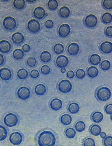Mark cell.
<instances>
[{
	"label": "cell",
	"instance_id": "obj_18",
	"mask_svg": "<svg viewBox=\"0 0 112 146\" xmlns=\"http://www.w3.org/2000/svg\"><path fill=\"white\" fill-rule=\"evenodd\" d=\"M50 107L54 111L59 110L63 106V102L62 100L58 98H54L51 100L50 103Z\"/></svg>",
	"mask_w": 112,
	"mask_h": 146
},
{
	"label": "cell",
	"instance_id": "obj_43",
	"mask_svg": "<svg viewBox=\"0 0 112 146\" xmlns=\"http://www.w3.org/2000/svg\"><path fill=\"white\" fill-rule=\"evenodd\" d=\"M103 142L105 146H112V136H107L103 139Z\"/></svg>",
	"mask_w": 112,
	"mask_h": 146
},
{
	"label": "cell",
	"instance_id": "obj_36",
	"mask_svg": "<svg viewBox=\"0 0 112 146\" xmlns=\"http://www.w3.org/2000/svg\"><path fill=\"white\" fill-rule=\"evenodd\" d=\"M65 134L66 137L69 139H73L75 137L76 135V131L73 128H67L65 131Z\"/></svg>",
	"mask_w": 112,
	"mask_h": 146
},
{
	"label": "cell",
	"instance_id": "obj_29",
	"mask_svg": "<svg viewBox=\"0 0 112 146\" xmlns=\"http://www.w3.org/2000/svg\"><path fill=\"white\" fill-rule=\"evenodd\" d=\"M24 52L22 50L17 49L15 50L13 52V57L16 60H20L24 57Z\"/></svg>",
	"mask_w": 112,
	"mask_h": 146
},
{
	"label": "cell",
	"instance_id": "obj_5",
	"mask_svg": "<svg viewBox=\"0 0 112 146\" xmlns=\"http://www.w3.org/2000/svg\"><path fill=\"white\" fill-rule=\"evenodd\" d=\"M58 88L60 92L63 94H67L71 91L72 84L68 80H63L59 83Z\"/></svg>",
	"mask_w": 112,
	"mask_h": 146
},
{
	"label": "cell",
	"instance_id": "obj_49",
	"mask_svg": "<svg viewBox=\"0 0 112 146\" xmlns=\"http://www.w3.org/2000/svg\"><path fill=\"white\" fill-rule=\"evenodd\" d=\"M67 78L69 79H72L75 76V73L72 71L70 70L66 74Z\"/></svg>",
	"mask_w": 112,
	"mask_h": 146
},
{
	"label": "cell",
	"instance_id": "obj_28",
	"mask_svg": "<svg viewBox=\"0 0 112 146\" xmlns=\"http://www.w3.org/2000/svg\"><path fill=\"white\" fill-rule=\"evenodd\" d=\"M80 110L79 105L76 103H71L68 105V110L72 114L78 113Z\"/></svg>",
	"mask_w": 112,
	"mask_h": 146
},
{
	"label": "cell",
	"instance_id": "obj_23",
	"mask_svg": "<svg viewBox=\"0 0 112 146\" xmlns=\"http://www.w3.org/2000/svg\"><path fill=\"white\" fill-rule=\"evenodd\" d=\"M87 74L90 78H95L98 75V69L94 66H90L87 69Z\"/></svg>",
	"mask_w": 112,
	"mask_h": 146
},
{
	"label": "cell",
	"instance_id": "obj_53",
	"mask_svg": "<svg viewBox=\"0 0 112 146\" xmlns=\"http://www.w3.org/2000/svg\"><path fill=\"white\" fill-rule=\"evenodd\" d=\"M27 1L28 2L30 3H34L36 1V0H31V1H30V0H27Z\"/></svg>",
	"mask_w": 112,
	"mask_h": 146
},
{
	"label": "cell",
	"instance_id": "obj_8",
	"mask_svg": "<svg viewBox=\"0 0 112 146\" xmlns=\"http://www.w3.org/2000/svg\"><path fill=\"white\" fill-rule=\"evenodd\" d=\"M17 95L18 98L21 100L28 99L31 95L30 90L25 86L20 87L17 90Z\"/></svg>",
	"mask_w": 112,
	"mask_h": 146
},
{
	"label": "cell",
	"instance_id": "obj_13",
	"mask_svg": "<svg viewBox=\"0 0 112 146\" xmlns=\"http://www.w3.org/2000/svg\"><path fill=\"white\" fill-rule=\"evenodd\" d=\"M99 50L101 52L109 54L112 52V43L108 41L102 42L99 46Z\"/></svg>",
	"mask_w": 112,
	"mask_h": 146
},
{
	"label": "cell",
	"instance_id": "obj_52",
	"mask_svg": "<svg viewBox=\"0 0 112 146\" xmlns=\"http://www.w3.org/2000/svg\"><path fill=\"white\" fill-rule=\"evenodd\" d=\"M60 71H61V72L62 73H65L66 72V69H65V68H61Z\"/></svg>",
	"mask_w": 112,
	"mask_h": 146
},
{
	"label": "cell",
	"instance_id": "obj_32",
	"mask_svg": "<svg viewBox=\"0 0 112 146\" xmlns=\"http://www.w3.org/2000/svg\"><path fill=\"white\" fill-rule=\"evenodd\" d=\"M58 6V2L56 0H49L47 3L48 8L50 10L52 11L56 10Z\"/></svg>",
	"mask_w": 112,
	"mask_h": 146
},
{
	"label": "cell",
	"instance_id": "obj_51",
	"mask_svg": "<svg viewBox=\"0 0 112 146\" xmlns=\"http://www.w3.org/2000/svg\"><path fill=\"white\" fill-rule=\"evenodd\" d=\"M100 137H101V138L104 139H105V138L106 137H107V134L106 133H105L103 132L101 133V134H100Z\"/></svg>",
	"mask_w": 112,
	"mask_h": 146
},
{
	"label": "cell",
	"instance_id": "obj_21",
	"mask_svg": "<svg viewBox=\"0 0 112 146\" xmlns=\"http://www.w3.org/2000/svg\"><path fill=\"white\" fill-rule=\"evenodd\" d=\"M91 118L94 123H99L103 120L104 115L101 112L96 111L92 114Z\"/></svg>",
	"mask_w": 112,
	"mask_h": 146
},
{
	"label": "cell",
	"instance_id": "obj_55",
	"mask_svg": "<svg viewBox=\"0 0 112 146\" xmlns=\"http://www.w3.org/2000/svg\"></svg>",
	"mask_w": 112,
	"mask_h": 146
},
{
	"label": "cell",
	"instance_id": "obj_3",
	"mask_svg": "<svg viewBox=\"0 0 112 146\" xmlns=\"http://www.w3.org/2000/svg\"><path fill=\"white\" fill-rule=\"evenodd\" d=\"M3 123L8 127L15 126L18 124V117L14 113H8L4 117Z\"/></svg>",
	"mask_w": 112,
	"mask_h": 146
},
{
	"label": "cell",
	"instance_id": "obj_2",
	"mask_svg": "<svg viewBox=\"0 0 112 146\" xmlns=\"http://www.w3.org/2000/svg\"><path fill=\"white\" fill-rule=\"evenodd\" d=\"M96 96V97L99 101L106 102L109 100L111 97V91L107 87H101L97 90Z\"/></svg>",
	"mask_w": 112,
	"mask_h": 146
},
{
	"label": "cell",
	"instance_id": "obj_37",
	"mask_svg": "<svg viewBox=\"0 0 112 146\" xmlns=\"http://www.w3.org/2000/svg\"><path fill=\"white\" fill-rule=\"evenodd\" d=\"M100 66L101 70L105 71H108L111 68V63L109 60H104L100 63Z\"/></svg>",
	"mask_w": 112,
	"mask_h": 146
},
{
	"label": "cell",
	"instance_id": "obj_6",
	"mask_svg": "<svg viewBox=\"0 0 112 146\" xmlns=\"http://www.w3.org/2000/svg\"><path fill=\"white\" fill-rule=\"evenodd\" d=\"M98 23V18L92 14L87 15L84 20V23L85 26L89 29H93L97 26Z\"/></svg>",
	"mask_w": 112,
	"mask_h": 146
},
{
	"label": "cell",
	"instance_id": "obj_7",
	"mask_svg": "<svg viewBox=\"0 0 112 146\" xmlns=\"http://www.w3.org/2000/svg\"><path fill=\"white\" fill-rule=\"evenodd\" d=\"M27 29L30 33L35 34L40 31L41 30V25L37 20L31 19L28 22Z\"/></svg>",
	"mask_w": 112,
	"mask_h": 146
},
{
	"label": "cell",
	"instance_id": "obj_4",
	"mask_svg": "<svg viewBox=\"0 0 112 146\" xmlns=\"http://www.w3.org/2000/svg\"><path fill=\"white\" fill-rule=\"evenodd\" d=\"M3 28L9 31L14 30L17 26L16 20L12 17L8 16L5 17L3 23Z\"/></svg>",
	"mask_w": 112,
	"mask_h": 146
},
{
	"label": "cell",
	"instance_id": "obj_31",
	"mask_svg": "<svg viewBox=\"0 0 112 146\" xmlns=\"http://www.w3.org/2000/svg\"><path fill=\"white\" fill-rule=\"evenodd\" d=\"M28 72L24 68H20L17 72V76L20 80H25L28 76Z\"/></svg>",
	"mask_w": 112,
	"mask_h": 146
},
{
	"label": "cell",
	"instance_id": "obj_40",
	"mask_svg": "<svg viewBox=\"0 0 112 146\" xmlns=\"http://www.w3.org/2000/svg\"><path fill=\"white\" fill-rule=\"evenodd\" d=\"M76 76L78 79L81 80L84 79L86 76V73L83 69H78L76 72Z\"/></svg>",
	"mask_w": 112,
	"mask_h": 146
},
{
	"label": "cell",
	"instance_id": "obj_34",
	"mask_svg": "<svg viewBox=\"0 0 112 146\" xmlns=\"http://www.w3.org/2000/svg\"><path fill=\"white\" fill-rule=\"evenodd\" d=\"M85 123L83 121H78L75 125V129L78 132H82L84 131L85 130Z\"/></svg>",
	"mask_w": 112,
	"mask_h": 146
},
{
	"label": "cell",
	"instance_id": "obj_48",
	"mask_svg": "<svg viewBox=\"0 0 112 146\" xmlns=\"http://www.w3.org/2000/svg\"><path fill=\"white\" fill-rule=\"evenodd\" d=\"M22 50L24 52H28L30 50V46L28 44H24L22 46Z\"/></svg>",
	"mask_w": 112,
	"mask_h": 146
},
{
	"label": "cell",
	"instance_id": "obj_44",
	"mask_svg": "<svg viewBox=\"0 0 112 146\" xmlns=\"http://www.w3.org/2000/svg\"><path fill=\"white\" fill-rule=\"evenodd\" d=\"M105 34L108 37H112V26L107 27L105 30Z\"/></svg>",
	"mask_w": 112,
	"mask_h": 146
},
{
	"label": "cell",
	"instance_id": "obj_50",
	"mask_svg": "<svg viewBox=\"0 0 112 146\" xmlns=\"http://www.w3.org/2000/svg\"><path fill=\"white\" fill-rule=\"evenodd\" d=\"M4 62H5V59H4V56L0 54V66L3 65Z\"/></svg>",
	"mask_w": 112,
	"mask_h": 146
},
{
	"label": "cell",
	"instance_id": "obj_41",
	"mask_svg": "<svg viewBox=\"0 0 112 146\" xmlns=\"http://www.w3.org/2000/svg\"><path fill=\"white\" fill-rule=\"evenodd\" d=\"M83 145L84 146H95V141L92 138H87L84 141Z\"/></svg>",
	"mask_w": 112,
	"mask_h": 146
},
{
	"label": "cell",
	"instance_id": "obj_11",
	"mask_svg": "<svg viewBox=\"0 0 112 146\" xmlns=\"http://www.w3.org/2000/svg\"><path fill=\"white\" fill-rule=\"evenodd\" d=\"M55 63L58 67L64 68L67 67L69 64V59L65 55H59L56 59Z\"/></svg>",
	"mask_w": 112,
	"mask_h": 146
},
{
	"label": "cell",
	"instance_id": "obj_38",
	"mask_svg": "<svg viewBox=\"0 0 112 146\" xmlns=\"http://www.w3.org/2000/svg\"><path fill=\"white\" fill-rule=\"evenodd\" d=\"M101 5L104 9L106 10L112 9V0H104L102 1Z\"/></svg>",
	"mask_w": 112,
	"mask_h": 146
},
{
	"label": "cell",
	"instance_id": "obj_15",
	"mask_svg": "<svg viewBox=\"0 0 112 146\" xmlns=\"http://www.w3.org/2000/svg\"><path fill=\"white\" fill-rule=\"evenodd\" d=\"M11 50V43L7 40H2L0 42V52L3 54L10 52Z\"/></svg>",
	"mask_w": 112,
	"mask_h": 146
},
{
	"label": "cell",
	"instance_id": "obj_19",
	"mask_svg": "<svg viewBox=\"0 0 112 146\" xmlns=\"http://www.w3.org/2000/svg\"><path fill=\"white\" fill-rule=\"evenodd\" d=\"M35 92L36 94L39 96H42L46 93V87L42 84H39L35 87Z\"/></svg>",
	"mask_w": 112,
	"mask_h": 146
},
{
	"label": "cell",
	"instance_id": "obj_25",
	"mask_svg": "<svg viewBox=\"0 0 112 146\" xmlns=\"http://www.w3.org/2000/svg\"><path fill=\"white\" fill-rule=\"evenodd\" d=\"M90 133L94 136H98L101 133V129L100 126L98 125L94 124L90 127Z\"/></svg>",
	"mask_w": 112,
	"mask_h": 146
},
{
	"label": "cell",
	"instance_id": "obj_46",
	"mask_svg": "<svg viewBox=\"0 0 112 146\" xmlns=\"http://www.w3.org/2000/svg\"><path fill=\"white\" fill-rule=\"evenodd\" d=\"M30 76L33 79H37L39 76V72L38 70L34 69L30 72Z\"/></svg>",
	"mask_w": 112,
	"mask_h": 146
},
{
	"label": "cell",
	"instance_id": "obj_9",
	"mask_svg": "<svg viewBox=\"0 0 112 146\" xmlns=\"http://www.w3.org/2000/svg\"><path fill=\"white\" fill-rule=\"evenodd\" d=\"M10 142L14 145H18L22 142V135L18 132H14L10 134L9 138Z\"/></svg>",
	"mask_w": 112,
	"mask_h": 146
},
{
	"label": "cell",
	"instance_id": "obj_14",
	"mask_svg": "<svg viewBox=\"0 0 112 146\" xmlns=\"http://www.w3.org/2000/svg\"><path fill=\"white\" fill-rule=\"evenodd\" d=\"M80 47L78 44L75 42H72L69 45L67 48L68 53L71 56H75L78 53Z\"/></svg>",
	"mask_w": 112,
	"mask_h": 146
},
{
	"label": "cell",
	"instance_id": "obj_33",
	"mask_svg": "<svg viewBox=\"0 0 112 146\" xmlns=\"http://www.w3.org/2000/svg\"><path fill=\"white\" fill-rule=\"evenodd\" d=\"M53 50L54 52L57 54H60L63 52L64 51V47L62 44H56L53 47Z\"/></svg>",
	"mask_w": 112,
	"mask_h": 146
},
{
	"label": "cell",
	"instance_id": "obj_26",
	"mask_svg": "<svg viewBox=\"0 0 112 146\" xmlns=\"http://www.w3.org/2000/svg\"><path fill=\"white\" fill-rule=\"evenodd\" d=\"M40 60L43 63H48L51 60V55L50 53L48 51L42 52L40 54Z\"/></svg>",
	"mask_w": 112,
	"mask_h": 146
},
{
	"label": "cell",
	"instance_id": "obj_35",
	"mask_svg": "<svg viewBox=\"0 0 112 146\" xmlns=\"http://www.w3.org/2000/svg\"><path fill=\"white\" fill-rule=\"evenodd\" d=\"M7 128L3 125H0V141L4 140L7 136Z\"/></svg>",
	"mask_w": 112,
	"mask_h": 146
},
{
	"label": "cell",
	"instance_id": "obj_24",
	"mask_svg": "<svg viewBox=\"0 0 112 146\" xmlns=\"http://www.w3.org/2000/svg\"><path fill=\"white\" fill-rule=\"evenodd\" d=\"M13 6L17 10H22L26 7V2L24 0H15L13 1Z\"/></svg>",
	"mask_w": 112,
	"mask_h": 146
},
{
	"label": "cell",
	"instance_id": "obj_39",
	"mask_svg": "<svg viewBox=\"0 0 112 146\" xmlns=\"http://www.w3.org/2000/svg\"><path fill=\"white\" fill-rule=\"evenodd\" d=\"M37 61L35 58L33 57H30L27 60V64L30 67H34L36 65Z\"/></svg>",
	"mask_w": 112,
	"mask_h": 146
},
{
	"label": "cell",
	"instance_id": "obj_1",
	"mask_svg": "<svg viewBox=\"0 0 112 146\" xmlns=\"http://www.w3.org/2000/svg\"><path fill=\"white\" fill-rule=\"evenodd\" d=\"M37 141L39 146H55L56 142L55 136L50 131H43L38 137Z\"/></svg>",
	"mask_w": 112,
	"mask_h": 146
},
{
	"label": "cell",
	"instance_id": "obj_16",
	"mask_svg": "<svg viewBox=\"0 0 112 146\" xmlns=\"http://www.w3.org/2000/svg\"><path fill=\"white\" fill-rule=\"evenodd\" d=\"M11 40L16 44H21L24 42V36L21 33H15L11 36Z\"/></svg>",
	"mask_w": 112,
	"mask_h": 146
},
{
	"label": "cell",
	"instance_id": "obj_54",
	"mask_svg": "<svg viewBox=\"0 0 112 146\" xmlns=\"http://www.w3.org/2000/svg\"><path fill=\"white\" fill-rule=\"evenodd\" d=\"M110 118H111V120L112 121V115H111V117H110Z\"/></svg>",
	"mask_w": 112,
	"mask_h": 146
},
{
	"label": "cell",
	"instance_id": "obj_10",
	"mask_svg": "<svg viewBox=\"0 0 112 146\" xmlns=\"http://www.w3.org/2000/svg\"><path fill=\"white\" fill-rule=\"evenodd\" d=\"M70 31V27L69 25L67 24H63L62 25L59 29V36L60 37L65 38L69 36Z\"/></svg>",
	"mask_w": 112,
	"mask_h": 146
},
{
	"label": "cell",
	"instance_id": "obj_27",
	"mask_svg": "<svg viewBox=\"0 0 112 146\" xmlns=\"http://www.w3.org/2000/svg\"><path fill=\"white\" fill-rule=\"evenodd\" d=\"M60 121L63 125H68L71 123L72 118L71 115L69 114H64L60 118Z\"/></svg>",
	"mask_w": 112,
	"mask_h": 146
},
{
	"label": "cell",
	"instance_id": "obj_22",
	"mask_svg": "<svg viewBox=\"0 0 112 146\" xmlns=\"http://www.w3.org/2000/svg\"><path fill=\"white\" fill-rule=\"evenodd\" d=\"M101 58L100 56L97 54H92L89 58L90 64L94 66H97L100 63Z\"/></svg>",
	"mask_w": 112,
	"mask_h": 146
},
{
	"label": "cell",
	"instance_id": "obj_12",
	"mask_svg": "<svg viewBox=\"0 0 112 146\" xmlns=\"http://www.w3.org/2000/svg\"><path fill=\"white\" fill-rule=\"evenodd\" d=\"M12 74L10 69L3 67L0 69V78L3 81L9 80L11 79Z\"/></svg>",
	"mask_w": 112,
	"mask_h": 146
},
{
	"label": "cell",
	"instance_id": "obj_47",
	"mask_svg": "<svg viewBox=\"0 0 112 146\" xmlns=\"http://www.w3.org/2000/svg\"><path fill=\"white\" fill-rule=\"evenodd\" d=\"M54 23L53 21L51 20H48L45 21V26L47 29H51L54 27Z\"/></svg>",
	"mask_w": 112,
	"mask_h": 146
},
{
	"label": "cell",
	"instance_id": "obj_42",
	"mask_svg": "<svg viewBox=\"0 0 112 146\" xmlns=\"http://www.w3.org/2000/svg\"><path fill=\"white\" fill-rule=\"evenodd\" d=\"M41 72L43 74L47 75L50 73V68L47 65H43L41 68Z\"/></svg>",
	"mask_w": 112,
	"mask_h": 146
},
{
	"label": "cell",
	"instance_id": "obj_30",
	"mask_svg": "<svg viewBox=\"0 0 112 146\" xmlns=\"http://www.w3.org/2000/svg\"><path fill=\"white\" fill-rule=\"evenodd\" d=\"M101 21L105 24H108L111 23L112 15L109 12H105L102 15L101 17Z\"/></svg>",
	"mask_w": 112,
	"mask_h": 146
},
{
	"label": "cell",
	"instance_id": "obj_20",
	"mask_svg": "<svg viewBox=\"0 0 112 146\" xmlns=\"http://www.w3.org/2000/svg\"><path fill=\"white\" fill-rule=\"evenodd\" d=\"M70 13V9L67 7H62L59 11V15L62 18L65 19L69 17Z\"/></svg>",
	"mask_w": 112,
	"mask_h": 146
},
{
	"label": "cell",
	"instance_id": "obj_17",
	"mask_svg": "<svg viewBox=\"0 0 112 146\" xmlns=\"http://www.w3.org/2000/svg\"><path fill=\"white\" fill-rule=\"evenodd\" d=\"M34 17L38 20L43 19L45 16V9L42 7H38L35 9L34 11Z\"/></svg>",
	"mask_w": 112,
	"mask_h": 146
},
{
	"label": "cell",
	"instance_id": "obj_45",
	"mask_svg": "<svg viewBox=\"0 0 112 146\" xmlns=\"http://www.w3.org/2000/svg\"><path fill=\"white\" fill-rule=\"evenodd\" d=\"M105 112L109 115H112V104L107 105L105 107Z\"/></svg>",
	"mask_w": 112,
	"mask_h": 146
}]
</instances>
